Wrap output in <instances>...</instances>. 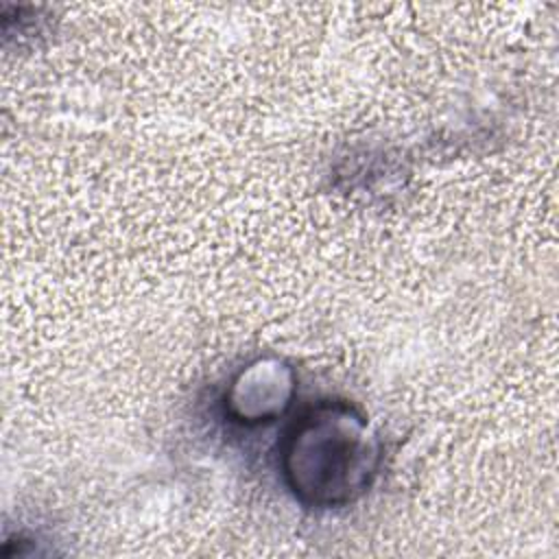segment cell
Here are the masks:
<instances>
[{
    "mask_svg": "<svg viewBox=\"0 0 559 559\" xmlns=\"http://www.w3.org/2000/svg\"><path fill=\"white\" fill-rule=\"evenodd\" d=\"M293 391V369L277 358H260L234 378L225 395V411L242 426L266 424L290 406Z\"/></svg>",
    "mask_w": 559,
    "mask_h": 559,
    "instance_id": "cell-2",
    "label": "cell"
},
{
    "mask_svg": "<svg viewBox=\"0 0 559 559\" xmlns=\"http://www.w3.org/2000/svg\"><path fill=\"white\" fill-rule=\"evenodd\" d=\"M382 461L369 419L349 402L323 400L284 432L280 469L290 493L312 509H338L362 498Z\"/></svg>",
    "mask_w": 559,
    "mask_h": 559,
    "instance_id": "cell-1",
    "label": "cell"
}]
</instances>
